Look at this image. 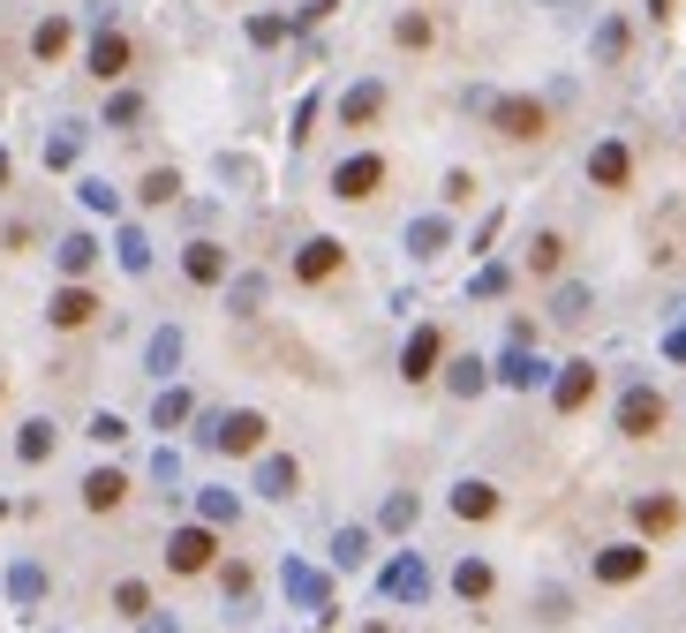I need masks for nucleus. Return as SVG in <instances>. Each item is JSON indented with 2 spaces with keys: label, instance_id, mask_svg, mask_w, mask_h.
Here are the masks:
<instances>
[{
  "label": "nucleus",
  "instance_id": "603ef678",
  "mask_svg": "<svg viewBox=\"0 0 686 633\" xmlns=\"http://www.w3.org/2000/svg\"><path fill=\"white\" fill-rule=\"evenodd\" d=\"M551 8H558V0H551Z\"/></svg>",
  "mask_w": 686,
  "mask_h": 633
},
{
  "label": "nucleus",
  "instance_id": "c756f323",
  "mask_svg": "<svg viewBox=\"0 0 686 633\" xmlns=\"http://www.w3.org/2000/svg\"><path fill=\"white\" fill-rule=\"evenodd\" d=\"M551 325H589V287H581V279L551 295Z\"/></svg>",
  "mask_w": 686,
  "mask_h": 633
},
{
  "label": "nucleus",
  "instance_id": "c9c22d12",
  "mask_svg": "<svg viewBox=\"0 0 686 633\" xmlns=\"http://www.w3.org/2000/svg\"><path fill=\"white\" fill-rule=\"evenodd\" d=\"M197 513H204V528H226V520H234V490H204V498H197Z\"/></svg>",
  "mask_w": 686,
  "mask_h": 633
},
{
  "label": "nucleus",
  "instance_id": "a19ab883",
  "mask_svg": "<svg viewBox=\"0 0 686 633\" xmlns=\"http://www.w3.org/2000/svg\"><path fill=\"white\" fill-rule=\"evenodd\" d=\"M173 362H181V333H159V339H151V370H159V378H167Z\"/></svg>",
  "mask_w": 686,
  "mask_h": 633
},
{
  "label": "nucleus",
  "instance_id": "2f4dec72",
  "mask_svg": "<svg viewBox=\"0 0 686 633\" xmlns=\"http://www.w3.org/2000/svg\"><path fill=\"white\" fill-rule=\"evenodd\" d=\"M114 611H122V619H151V581H114Z\"/></svg>",
  "mask_w": 686,
  "mask_h": 633
},
{
  "label": "nucleus",
  "instance_id": "49530a36",
  "mask_svg": "<svg viewBox=\"0 0 686 633\" xmlns=\"http://www.w3.org/2000/svg\"><path fill=\"white\" fill-rule=\"evenodd\" d=\"M333 8H340V0H302V15H295V23H325Z\"/></svg>",
  "mask_w": 686,
  "mask_h": 633
},
{
  "label": "nucleus",
  "instance_id": "9d476101",
  "mask_svg": "<svg viewBox=\"0 0 686 633\" xmlns=\"http://www.w3.org/2000/svg\"><path fill=\"white\" fill-rule=\"evenodd\" d=\"M437 362H445V333H437V325H415L408 347H400V378L430 384V378H437Z\"/></svg>",
  "mask_w": 686,
  "mask_h": 633
},
{
  "label": "nucleus",
  "instance_id": "b1692460",
  "mask_svg": "<svg viewBox=\"0 0 686 633\" xmlns=\"http://www.w3.org/2000/svg\"><path fill=\"white\" fill-rule=\"evenodd\" d=\"M53 264H61L68 279H84L91 264H98V242H91V234H61V242H53Z\"/></svg>",
  "mask_w": 686,
  "mask_h": 633
},
{
  "label": "nucleus",
  "instance_id": "4468645a",
  "mask_svg": "<svg viewBox=\"0 0 686 633\" xmlns=\"http://www.w3.org/2000/svg\"><path fill=\"white\" fill-rule=\"evenodd\" d=\"M129 61H136V45L122 39V31H98V39H91V76H98V84H122Z\"/></svg>",
  "mask_w": 686,
  "mask_h": 633
},
{
  "label": "nucleus",
  "instance_id": "ea45409f",
  "mask_svg": "<svg viewBox=\"0 0 686 633\" xmlns=\"http://www.w3.org/2000/svg\"><path fill=\"white\" fill-rule=\"evenodd\" d=\"M333 558H340V566H362V558H370V536H362V528H340V536H333Z\"/></svg>",
  "mask_w": 686,
  "mask_h": 633
},
{
  "label": "nucleus",
  "instance_id": "473e14b6",
  "mask_svg": "<svg viewBox=\"0 0 686 633\" xmlns=\"http://www.w3.org/2000/svg\"><path fill=\"white\" fill-rule=\"evenodd\" d=\"M386 589H392V595H430V573H423V558H400V566L386 573Z\"/></svg>",
  "mask_w": 686,
  "mask_h": 633
},
{
  "label": "nucleus",
  "instance_id": "423d86ee",
  "mask_svg": "<svg viewBox=\"0 0 686 633\" xmlns=\"http://www.w3.org/2000/svg\"><path fill=\"white\" fill-rule=\"evenodd\" d=\"M589 181H597L603 197H626L634 189V144L626 136H603L597 151H589Z\"/></svg>",
  "mask_w": 686,
  "mask_h": 633
},
{
  "label": "nucleus",
  "instance_id": "1a4fd4ad",
  "mask_svg": "<svg viewBox=\"0 0 686 633\" xmlns=\"http://www.w3.org/2000/svg\"><path fill=\"white\" fill-rule=\"evenodd\" d=\"M264 437H272V422H264L257 408H234V415H219V430H212L219 453H242V461H250V453H264Z\"/></svg>",
  "mask_w": 686,
  "mask_h": 633
},
{
  "label": "nucleus",
  "instance_id": "bb28decb",
  "mask_svg": "<svg viewBox=\"0 0 686 633\" xmlns=\"http://www.w3.org/2000/svg\"><path fill=\"white\" fill-rule=\"evenodd\" d=\"M173 197H181V173L173 167H151L144 181H136V204H173Z\"/></svg>",
  "mask_w": 686,
  "mask_h": 633
},
{
  "label": "nucleus",
  "instance_id": "2eb2a0df",
  "mask_svg": "<svg viewBox=\"0 0 686 633\" xmlns=\"http://www.w3.org/2000/svg\"><path fill=\"white\" fill-rule=\"evenodd\" d=\"M129 506V475L122 467H91L84 475V513H122Z\"/></svg>",
  "mask_w": 686,
  "mask_h": 633
},
{
  "label": "nucleus",
  "instance_id": "6e6552de",
  "mask_svg": "<svg viewBox=\"0 0 686 633\" xmlns=\"http://www.w3.org/2000/svg\"><path fill=\"white\" fill-rule=\"evenodd\" d=\"M347 272V242H333V234H309L295 250V279L302 287H325V279H340Z\"/></svg>",
  "mask_w": 686,
  "mask_h": 633
},
{
  "label": "nucleus",
  "instance_id": "7ed1b4c3",
  "mask_svg": "<svg viewBox=\"0 0 686 633\" xmlns=\"http://www.w3.org/2000/svg\"><path fill=\"white\" fill-rule=\"evenodd\" d=\"M378 189H386V151H355V159L333 167V197L340 204H370Z\"/></svg>",
  "mask_w": 686,
  "mask_h": 633
},
{
  "label": "nucleus",
  "instance_id": "c03bdc74",
  "mask_svg": "<svg viewBox=\"0 0 686 633\" xmlns=\"http://www.w3.org/2000/svg\"><path fill=\"white\" fill-rule=\"evenodd\" d=\"M250 39H257V45H279V39H287V23H279V15H250Z\"/></svg>",
  "mask_w": 686,
  "mask_h": 633
},
{
  "label": "nucleus",
  "instance_id": "0eeeda50",
  "mask_svg": "<svg viewBox=\"0 0 686 633\" xmlns=\"http://www.w3.org/2000/svg\"><path fill=\"white\" fill-rule=\"evenodd\" d=\"M634 528H642V544L679 536V528H686V498H679V490H642V498H634Z\"/></svg>",
  "mask_w": 686,
  "mask_h": 633
},
{
  "label": "nucleus",
  "instance_id": "f704fd0d",
  "mask_svg": "<svg viewBox=\"0 0 686 633\" xmlns=\"http://www.w3.org/2000/svg\"><path fill=\"white\" fill-rule=\"evenodd\" d=\"M536 619H543V626H566V619H573V595H566V589H536Z\"/></svg>",
  "mask_w": 686,
  "mask_h": 633
},
{
  "label": "nucleus",
  "instance_id": "f257e3e1",
  "mask_svg": "<svg viewBox=\"0 0 686 633\" xmlns=\"http://www.w3.org/2000/svg\"><path fill=\"white\" fill-rule=\"evenodd\" d=\"M483 114H490V128L506 136V144H543L551 136V106L543 98H528V91H506V98H475Z\"/></svg>",
  "mask_w": 686,
  "mask_h": 633
},
{
  "label": "nucleus",
  "instance_id": "e433bc0d",
  "mask_svg": "<svg viewBox=\"0 0 686 633\" xmlns=\"http://www.w3.org/2000/svg\"><path fill=\"white\" fill-rule=\"evenodd\" d=\"M8 595H15V603H39V595H45V573H39V566H15V573H8Z\"/></svg>",
  "mask_w": 686,
  "mask_h": 633
},
{
  "label": "nucleus",
  "instance_id": "6ab92c4d",
  "mask_svg": "<svg viewBox=\"0 0 686 633\" xmlns=\"http://www.w3.org/2000/svg\"><path fill=\"white\" fill-rule=\"evenodd\" d=\"M520 264H528L536 279H558V272H566V234H558V226H536V234H528V256H520Z\"/></svg>",
  "mask_w": 686,
  "mask_h": 633
},
{
  "label": "nucleus",
  "instance_id": "09e8293b",
  "mask_svg": "<svg viewBox=\"0 0 686 633\" xmlns=\"http://www.w3.org/2000/svg\"><path fill=\"white\" fill-rule=\"evenodd\" d=\"M8 173H15V159H8V151H0V189H8Z\"/></svg>",
  "mask_w": 686,
  "mask_h": 633
},
{
  "label": "nucleus",
  "instance_id": "a18cd8bd",
  "mask_svg": "<svg viewBox=\"0 0 686 633\" xmlns=\"http://www.w3.org/2000/svg\"><path fill=\"white\" fill-rule=\"evenodd\" d=\"M506 287H514V272H498V264L475 272V295H506Z\"/></svg>",
  "mask_w": 686,
  "mask_h": 633
},
{
  "label": "nucleus",
  "instance_id": "c85d7f7f",
  "mask_svg": "<svg viewBox=\"0 0 686 633\" xmlns=\"http://www.w3.org/2000/svg\"><path fill=\"white\" fill-rule=\"evenodd\" d=\"M634 53V31H626V15H603V31H597V61H626Z\"/></svg>",
  "mask_w": 686,
  "mask_h": 633
},
{
  "label": "nucleus",
  "instance_id": "f03ea898",
  "mask_svg": "<svg viewBox=\"0 0 686 633\" xmlns=\"http://www.w3.org/2000/svg\"><path fill=\"white\" fill-rule=\"evenodd\" d=\"M167 573H173V581L219 573V528H204V520H181V528L167 536Z\"/></svg>",
  "mask_w": 686,
  "mask_h": 633
},
{
  "label": "nucleus",
  "instance_id": "412c9836",
  "mask_svg": "<svg viewBox=\"0 0 686 633\" xmlns=\"http://www.w3.org/2000/svg\"><path fill=\"white\" fill-rule=\"evenodd\" d=\"M483 384H490V362H483V355H453V362H445V392H453V400H475Z\"/></svg>",
  "mask_w": 686,
  "mask_h": 633
},
{
  "label": "nucleus",
  "instance_id": "de8ad7c7",
  "mask_svg": "<svg viewBox=\"0 0 686 633\" xmlns=\"http://www.w3.org/2000/svg\"><path fill=\"white\" fill-rule=\"evenodd\" d=\"M648 15H656V23H664V15H672V0H648Z\"/></svg>",
  "mask_w": 686,
  "mask_h": 633
},
{
  "label": "nucleus",
  "instance_id": "9b49d317",
  "mask_svg": "<svg viewBox=\"0 0 686 633\" xmlns=\"http://www.w3.org/2000/svg\"><path fill=\"white\" fill-rule=\"evenodd\" d=\"M91 317H98V295H91L84 279H68V287H53V302H45V325H53V333H84Z\"/></svg>",
  "mask_w": 686,
  "mask_h": 633
},
{
  "label": "nucleus",
  "instance_id": "4c0bfd02",
  "mask_svg": "<svg viewBox=\"0 0 686 633\" xmlns=\"http://www.w3.org/2000/svg\"><path fill=\"white\" fill-rule=\"evenodd\" d=\"M114 250H122V264H129V272H151V242H144L136 226H122V242H114Z\"/></svg>",
  "mask_w": 686,
  "mask_h": 633
},
{
  "label": "nucleus",
  "instance_id": "a878e982",
  "mask_svg": "<svg viewBox=\"0 0 686 633\" xmlns=\"http://www.w3.org/2000/svg\"><path fill=\"white\" fill-rule=\"evenodd\" d=\"M264 295H272V279H264V272H242V279L226 287V309H234V317H257Z\"/></svg>",
  "mask_w": 686,
  "mask_h": 633
},
{
  "label": "nucleus",
  "instance_id": "aec40b11",
  "mask_svg": "<svg viewBox=\"0 0 686 633\" xmlns=\"http://www.w3.org/2000/svg\"><path fill=\"white\" fill-rule=\"evenodd\" d=\"M453 595H461V603H490V595H498V566H490V558H461V566H453Z\"/></svg>",
  "mask_w": 686,
  "mask_h": 633
},
{
  "label": "nucleus",
  "instance_id": "20e7f679",
  "mask_svg": "<svg viewBox=\"0 0 686 633\" xmlns=\"http://www.w3.org/2000/svg\"><path fill=\"white\" fill-rule=\"evenodd\" d=\"M664 415H672V408H664V392H656V384H626V392H619V437H634V445H642V437L664 430Z\"/></svg>",
  "mask_w": 686,
  "mask_h": 633
},
{
  "label": "nucleus",
  "instance_id": "f8f14e48",
  "mask_svg": "<svg viewBox=\"0 0 686 633\" xmlns=\"http://www.w3.org/2000/svg\"><path fill=\"white\" fill-rule=\"evenodd\" d=\"M445 506L461 513V520H498V513H506V490H498V483H483V475H461Z\"/></svg>",
  "mask_w": 686,
  "mask_h": 633
},
{
  "label": "nucleus",
  "instance_id": "ddd939ff",
  "mask_svg": "<svg viewBox=\"0 0 686 633\" xmlns=\"http://www.w3.org/2000/svg\"><path fill=\"white\" fill-rule=\"evenodd\" d=\"M597 362H566V370H558V384H551V408L558 415H581V408H589V400H597Z\"/></svg>",
  "mask_w": 686,
  "mask_h": 633
},
{
  "label": "nucleus",
  "instance_id": "cd10ccee",
  "mask_svg": "<svg viewBox=\"0 0 686 633\" xmlns=\"http://www.w3.org/2000/svg\"><path fill=\"white\" fill-rule=\"evenodd\" d=\"M430 39H437V23H430L423 8H408V15H400V23H392V45H408V53H423Z\"/></svg>",
  "mask_w": 686,
  "mask_h": 633
},
{
  "label": "nucleus",
  "instance_id": "dca6fc26",
  "mask_svg": "<svg viewBox=\"0 0 686 633\" xmlns=\"http://www.w3.org/2000/svg\"><path fill=\"white\" fill-rule=\"evenodd\" d=\"M181 279H189V287H219V279H226V250L197 234V242L181 250Z\"/></svg>",
  "mask_w": 686,
  "mask_h": 633
},
{
  "label": "nucleus",
  "instance_id": "f3484780",
  "mask_svg": "<svg viewBox=\"0 0 686 633\" xmlns=\"http://www.w3.org/2000/svg\"><path fill=\"white\" fill-rule=\"evenodd\" d=\"M386 106H392V91L378 84V76H362V84H355V91L340 98V122H347V128H370L378 114H386Z\"/></svg>",
  "mask_w": 686,
  "mask_h": 633
},
{
  "label": "nucleus",
  "instance_id": "a211bd4d",
  "mask_svg": "<svg viewBox=\"0 0 686 633\" xmlns=\"http://www.w3.org/2000/svg\"><path fill=\"white\" fill-rule=\"evenodd\" d=\"M302 461L295 453H257V498H295Z\"/></svg>",
  "mask_w": 686,
  "mask_h": 633
},
{
  "label": "nucleus",
  "instance_id": "72a5a7b5",
  "mask_svg": "<svg viewBox=\"0 0 686 633\" xmlns=\"http://www.w3.org/2000/svg\"><path fill=\"white\" fill-rule=\"evenodd\" d=\"M144 122V91H114L106 98V128H136Z\"/></svg>",
  "mask_w": 686,
  "mask_h": 633
},
{
  "label": "nucleus",
  "instance_id": "58836bf2",
  "mask_svg": "<svg viewBox=\"0 0 686 633\" xmlns=\"http://www.w3.org/2000/svg\"><path fill=\"white\" fill-rule=\"evenodd\" d=\"M189 408H197L189 392H167V400L151 408V422H159V430H181V422H189Z\"/></svg>",
  "mask_w": 686,
  "mask_h": 633
},
{
  "label": "nucleus",
  "instance_id": "3c124183",
  "mask_svg": "<svg viewBox=\"0 0 686 633\" xmlns=\"http://www.w3.org/2000/svg\"><path fill=\"white\" fill-rule=\"evenodd\" d=\"M0 400H8V384H0Z\"/></svg>",
  "mask_w": 686,
  "mask_h": 633
},
{
  "label": "nucleus",
  "instance_id": "79ce46f5",
  "mask_svg": "<svg viewBox=\"0 0 686 633\" xmlns=\"http://www.w3.org/2000/svg\"><path fill=\"white\" fill-rule=\"evenodd\" d=\"M91 437H98V445H122V437H129V422H122V415H91Z\"/></svg>",
  "mask_w": 686,
  "mask_h": 633
},
{
  "label": "nucleus",
  "instance_id": "37998d69",
  "mask_svg": "<svg viewBox=\"0 0 686 633\" xmlns=\"http://www.w3.org/2000/svg\"><path fill=\"white\" fill-rule=\"evenodd\" d=\"M468 197H475V173L453 167V173H445V204H468Z\"/></svg>",
  "mask_w": 686,
  "mask_h": 633
},
{
  "label": "nucleus",
  "instance_id": "5701e85b",
  "mask_svg": "<svg viewBox=\"0 0 686 633\" xmlns=\"http://www.w3.org/2000/svg\"><path fill=\"white\" fill-rule=\"evenodd\" d=\"M445 242H453V226H445V219H415V226H408V256H415V264L445 256Z\"/></svg>",
  "mask_w": 686,
  "mask_h": 633
},
{
  "label": "nucleus",
  "instance_id": "393cba45",
  "mask_svg": "<svg viewBox=\"0 0 686 633\" xmlns=\"http://www.w3.org/2000/svg\"><path fill=\"white\" fill-rule=\"evenodd\" d=\"M68 39H76V23H68V15H45L39 31H31V53H39V61H61Z\"/></svg>",
  "mask_w": 686,
  "mask_h": 633
},
{
  "label": "nucleus",
  "instance_id": "8fccbe9b",
  "mask_svg": "<svg viewBox=\"0 0 686 633\" xmlns=\"http://www.w3.org/2000/svg\"><path fill=\"white\" fill-rule=\"evenodd\" d=\"M362 633H392V626H386V619H370V626H362Z\"/></svg>",
  "mask_w": 686,
  "mask_h": 633
},
{
  "label": "nucleus",
  "instance_id": "4be33fe9",
  "mask_svg": "<svg viewBox=\"0 0 686 633\" xmlns=\"http://www.w3.org/2000/svg\"><path fill=\"white\" fill-rule=\"evenodd\" d=\"M15 461H23V467L53 461V422H45V415H31L23 430H15Z\"/></svg>",
  "mask_w": 686,
  "mask_h": 633
},
{
  "label": "nucleus",
  "instance_id": "7c9ffc66",
  "mask_svg": "<svg viewBox=\"0 0 686 633\" xmlns=\"http://www.w3.org/2000/svg\"><path fill=\"white\" fill-rule=\"evenodd\" d=\"M219 589L234 595V603H250V589H257V566H250V558H219Z\"/></svg>",
  "mask_w": 686,
  "mask_h": 633
},
{
  "label": "nucleus",
  "instance_id": "39448f33",
  "mask_svg": "<svg viewBox=\"0 0 686 633\" xmlns=\"http://www.w3.org/2000/svg\"><path fill=\"white\" fill-rule=\"evenodd\" d=\"M589 573H597L603 589H634V581L648 573V544H642V536H626V544H603L597 558H589Z\"/></svg>",
  "mask_w": 686,
  "mask_h": 633
}]
</instances>
